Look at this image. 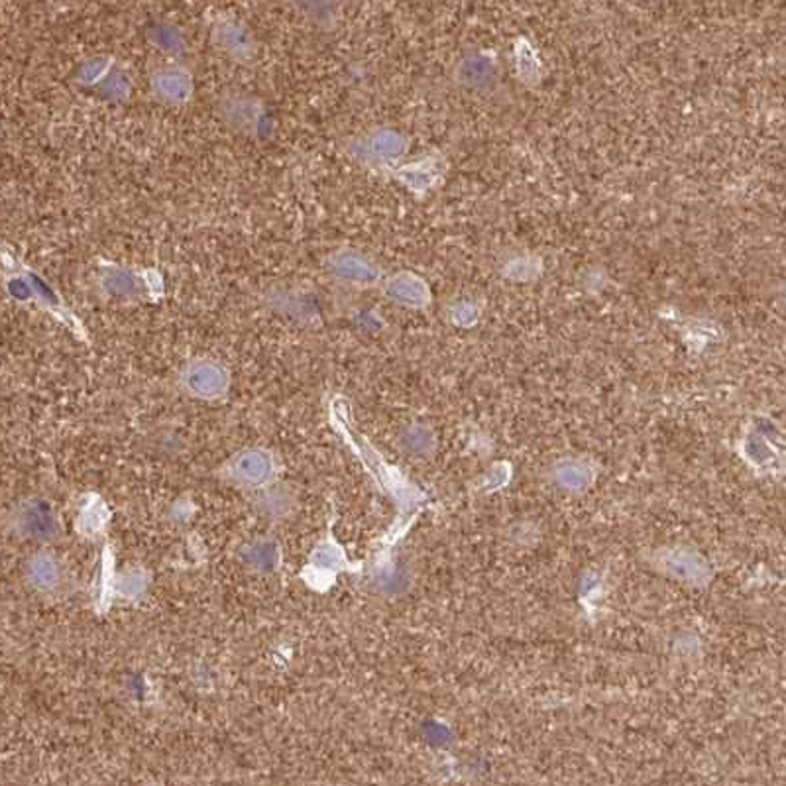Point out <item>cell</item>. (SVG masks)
Wrapping results in <instances>:
<instances>
[{"mask_svg":"<svg viewBox=\"0 0 786 786\" xmlns=\"http://www.w3.org/2000/svg\"><path fill=\"white\" fill-rule=\"evenodd\" d=\"M97 289L110 302L136 303L161 295V276L154 269H136L120 264H102L97 269Z\"/></svg>","mask_w":786,"mask_h":786,"instance_id":"1","label":"cell"},{"mask_svg":"<svg viewBox=\"0 0 786 786\" xmlns=\"http://www.w3.org/2000/svg\"><path fill=\"white\" fill-rule=\"evenodd\" d=\"M233 384V374L223 362L195 358L185 364L179 374V385L187 395L202 402L223 400Z\"/></svg>","mask_w":786,"mask_h":786,"instance_id":"2","label":"cell"},{"mask_svg":"<svg viewBox=\"0 0 786 786\" xmlns=\"http://www.w3.org/2000/svg\"><path fill=\"white\" fill-rule=\"evenodd\" d=\"M407 143L402 135L390 128H372L369 132L346 143V154L354 161L369 168H384L402 158Z\"/></svg>","mask_w":786,"mask_h":786,"instance_id":"3","label":"cell"},{"mask_svg":"<svg viewBox=\"0 0 786 786\" xmlns=\"http://www.w3.org/2000/svg\"><path fill=\"white\" fill-rule=\"evenodd\" d=\"M326 272L338 284L369 289L380 284L382 272L374 259L354 248H338L326 258Z\"/></svg>","mask_w":786,"mask_h":786,"instance_id":"4","label":"cell"},{"mask_svg":"<svg viewBox=\"0 0 786 786\" xmlns=\"http://www.w3.org/2000/svg\"><path fill=\"white\" fill-rule=\"evenodd\" d=\"M225 474L236 484L262 488L276 474V461L266 449H244L226 462Z\"/></svg>","mask_w":786,"mask_h":786,"instance_id":"5","label":"cell"},{"mask_svg":"<svg viewBox=\"0 0 786 786\" xmlns=\"http://www.w3.org/2000/svg\"><path fill=\"white\" fill-rule=\"evenodd\" d=\"M150 91L164 105L184 107L195 92L191 69L185 68L184 63L161 66L150 76Z\"/></svg>","mask_w":786,"mask_h":786,"instance_id":"6","label":"cell"},{"mask_svg":"<svg viewBox=\"0 0 786 786\" xmlns=\"http://www.w3.org/2000/svg\"><path fill=\"white\" fill-rule=\"evenodd\" d=\"M210 40L217 50L238 63H248L256 56V38L250 28L236 18L218 17L210 26Z\"/></svg>","mask_w":786,"mask_h":786,"instance_id":"7","label":"cell"},{"mask_svg":"<svg viewBox=\"0 0 786 786\" xmlns=\"http://www.w3.org/2000/svg\"><path fill=\"white\" fill-rule=\"evenodd\" d=\"M14 531L26 541H51L59 533L58 515L46 500H28L14 513Z\"/></svg>","mask_w":786,"mask_h":786,"instance_id":"8","label":"cell"},{"mask_svg":"<svg viewBox=\"0 0 786 786\" xmlns=\"http://www.w3.org/2000/svg\"><path fill=\"white\" fill-rule=\"evenodd\" d=\"M218 117L240 135H258L264 122V105L246 95H226L218 102Z\"/></svg>","mask_w":786,"mask_h":786,"instance_id":"9","label":"cell"},{"mask_svg":"<svg viewBox=\"0 0 786 786\" xmlns=\"http://www.w3.org/2000/svg\"><path fill=\"white\" fill-rule=\"evenodd\" d=\"M384 295L393 303L405 307H423L429 302L428 285L413 274H395L384 282Z\"/></svg>","mask_w":786,"mask_h":786,"instance_id":"10","label":"cell"},{"mask_svg":"<svg viewBox=\"0 0 786 786\" xmlns=\"http://www.w3.org/2000/svg\"><path fill=\"white\" fill-rule=\"evenodd\" d=\"M26 574H28V582L35 586L36 590L51 592V590H56L61 584L63 570H61V564H59L58 559L53 554L40 552V554H36L32 561L28 562Z\"/></svg>","mask_w":786,"mask_h":786,"instance_id":"11","label":"cell"},{"mask_svg":"<svg viewBox=\"0 0 786 786\" xmlns=\"http://www.w3.org/2000/svg\"><path fill=\"white\" fill-rule=\"evenodd\" d=\"M244 559L254 569L269 572V570H274L277 567L279 549H277V544L274 541H256L244 551Z\"/></svg>","mask_w":786,"mask_h":786,"instance_id":"12","label":"cell"},{"mask_svg":"<svg viewBox=\"0 0 786 786\" xmlns=\"http://www.w3.org/2000/svg\"><path fill=\"white\" fill-rule=\"evenodd\" d=\"M148 38L159 51H164L168 56H181L185 51L184 36L174 26H154L148 32Z\"/></svg>","mask_w":786,"mask_h":786,"instance_id":"13","label":"cell"},{"mask_svg":"<svg viewBox=\"0 0 786 786\" xmlns=\"http://www.w3.org/2000/svg\"><path fill=\"white\" fill-rule=\"evenodd\" d=\"M258 508L269 518H282L292 510V495L285 490H269L266 494L259 495Z\"/></svg>","mask_w":786,"mask_h":786,"instance_id":"14","label":"cell"},{"mask_svg":"<svg viewBox=\"0 0 786 786\" xmlns=\"http://www.w3.org/2000/svg\"><path fill=\"white\" fill-rule=\"evenodd\" d=\"M313 561L317 562L318 567L323 570H335L343 564V557H341V552L336 551L335 544L325 543L321 544L317 551H315Z\"/></svg>","mask_w":786,"mask_h":786,"instance_id":"15","label":"cell"}]
</instances>
